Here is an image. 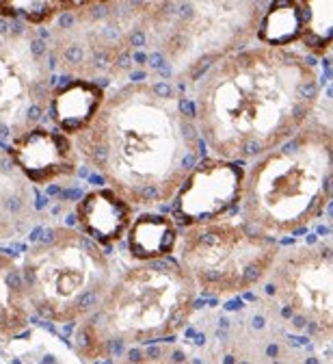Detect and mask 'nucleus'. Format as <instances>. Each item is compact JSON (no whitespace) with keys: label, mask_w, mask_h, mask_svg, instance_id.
I'll use <instances>...</instances> for the list:
<instances>
[{"label":"nucleus","mask_w":333,"mask_h":364,"mask_svg":"<svg viewBox=\"0 0 333 364\" xmlns=\"http://www.w3.org/2000/svg\"><path fill=\"white\" fill-rule=\"evenodd\" d=\"M305 9V35L303 43L312 50L322 53L331 43V3H303Z\"/></svg>","instance_id":"19"},{"label":"nucleus","mask_w":333,"mask_h":364,"mask_svg":"<svg viewBox=\"0 0 333 364\" xmlns=\"http://www.w3.org/2000/svg\"><path fill=\"white\" fill-rule=\"evenodd\" d=\"M126 237L128 247L136 260L156 262L173 254L178 243V225L167 215L146 213L132 221Z\"/></svg>","instance_id":"16"},{"label":"nucleus","mask_w":333,"mask_h":364,"mask_svg":"<svg viewBox=\"0 0 333 364\" xmlns=\"http://www.w3.org/2000/svg\"><path fill=\"white\" fill-rule=\"evenodd\" d=\"M72 141L78 159L132 208L173 202L204 154L193 111L167 80H132L109 91Z\"/></svg>","instance_id":"2"},{"label":"nucleus","mask_w":333,"mask_h":364,"mask_svg":"<svg viewBox=\"0 0 333 364\" xmlns=\"http://www.w3.org/2000/svg\"><path fill=\"white\" fill-rule=\"evenodd\" d=\"M5 150L16 169L37 187L57 185L72 178L80 161L72 136L39 126L11 139Z\"/></svg>","instance_id":"12"},{"label":"nucleus","mask_w":333,"mask_h":364,"mask_svg":"<svg viewBox=\"0 0 333 364\" xmlns=\"http://www.w3.org/2000/svg\"><path fill=\"white\" fill-rule=\"evenodd\" d=\"M331 245H303L277 254L271 267L268 291L295 314L297 326L327 336L331 334Z\"/></svg>","instance_id":"10"},{"label":"nucleus","mask_w":333,"mask_h":364,"mask_svg":"<svg viewBox=\"0 0 333 364\" xmlns=\"http://www.w3.org/2000/svg\"><path fill=\"white\" fill-rule=\"evenodd\" d=\"M31 306L26 299L22 269L16 260L0 252V338L20 334L28 323Z\"/></svg>","instance_id":"17"},{"label":"nucleus","mask_w":333,"mask_h":364,"mask_svg":"<svg viewBox=\"0 0 333 364\" xmlns=\"http://www.w3.org/2000/svg\"><path fill=\"white\" fill-rule=\"evenodd\" d=\"M195 287L175 260H156L115 276L102 304L76 334L87 358H104L117 343H152L173 336L188 321Z\"/></svg>","instance_id":"4"},{"label":"nucleus","mask_w":333,"mask_h":364,"mask_svg":"<svg viewBox=\"0 0 333 364\" xmlns=\"http://www.w3.org/2000/svg\"><path fill=\"white\" fill-rule=\"evenodd\" d=\"M173 252L195 291L210 297H229L268 276L279 245L251 232L241 219L221 217L184 225Z\"/></svg>","instance_id":"8"},{"label":"nucleus","mask_w":333,"mask_h":364,"mask_svg":"<svg viewBox=\"0 0 333 364\" xmlns=\"http://www.w3.org/2000/svg\"><path fill=\"white\" fill-rule=\"evenodd\" d=\"M331 126L310 122L245 169L241 221L266 239L295 235L324 215L333 173Z\"/></svg>","instance_id":"3"},{"label":"nucleus","mask_w":333,"mask_h":364,"mask_svg":"<svg viewBox=\"0 0 333 364\" xmlns=\"http://www.w3.org/2000/svg\"><path fill=\"white\" fill-rule=\"evenodd\" d=\"M245 169L214 156H202L180 187L171 219L184 225H195L227 217L241 204Z\"/></svg>","instance_id":"11"},{"label":"nucleus","mask_w":333,"mask_h":364,"mask_svg":"<svg viewBox=\"0 0 333 364\" xmlns=\"http://www.w3.org/2000/svg\"><path fill=\"white\" fill-rule=\"evenodd\" d=\"M80 232L100 247L121 241L134 221V208L113 189L100 187L87 193L76 206Z\"/></svg>","instance_id":"13"},{"label":"nucleus","mask_w":333,"mask_h":364,"mask_svg":"<svg viewBox=\"0 0 333 364\" xmlns=\"http://www.w3.org/2000/svg\"><path fill=\"white\" fill-rule=\"evenodd\" d=\"M50 96L45 41L28 26L0 20V141L37 128Z\"/></svg>","instance_id":"9"},{"label":"nucleus","mask_w":333,"mask_h":364,"mask_svg":"<svg viewBox=\"0 0 333 364\" xmlns=\"http://www.w3.org/2000/svg\"><path fill=\"white\" fill-rule=\"evenodd\" d=\"M117 364H190L180 351L169 353V349H150V351H130Z\"/></svg>","instance_id":"20"},{"label":"nucleus","mask_w":333,"mask_h":364,"mask_svg":"<svg viewBox=\"0 0 333 364\" xmlns=\"http://www.w3.org/2000/svg\"><path fill=\"white\" fill-rule=\"evenodd\" d=\"M50 61L82 80L121 74L146 48L148 3H65L57 16Z\"/></svg>","instance_id":"7"},{"label":"nucleus","mask_w":333,"mask_h":364,"mask_svg":"<svg viewBox=\"0 0 333 364\" xmlns=\"http://www.w3.org/2000/svg\"><path fill=\"white\" fill-rule=\"evenodd\" d=\"M107 91L100 82L74 78L57 87L48 105V115L57 124L59 132L74 136L98 113Z\"/></svg>","instance_id":"14"},{"label":"nucleus","mask_w":333,"mask_h":364,"mask_svg":"<svg viewBox=\"0 0 333 364\" xmlns=\"http://www.w3.org/2000/svg\"><path fill=\"white\" fill-rule=\"evenodd\" d=\"M22 278L33 312L55 323H78L98 310L115 271L98 243L55 225L26 252Z\"/></svg>","instance_id":"6"},{"label":"nucleus","mask_w":333,"mask_h":364,"mask_svg":"<svg viewBox=\"0 0 333 364\" xmlns=\"http://www.w3.org/2000/svg\"><path fill=\"white\" fill-rule=\"evenodd\" d=\"M193 89L202 144L214 159L241 165L290 141L312 122L322 80L295 48L258 43L214 61Z\"/></svg>","instance_id":"1"},{"label":"nucleus","mask_w":333,"mask_h":364,"mask_svg":"<svg viewBox=\"0 0 333 364\" xmlns=\"http://www.w3.org/2000/svg\"><path fill=\"white\" fill-rule=\"evenodd\" d=\"M305 35V9L303 3H281L271 5V9L262 16L258 26V39L266 46L277 48H290L293 43L303 41Z\"/></svg>","instance_id":"18"},{"label":"nucleus","mask_w":333,"mask_h":364,"mask_svg":"<svg viewBox=\"0 0 333 364\" xmlns=\"http://www.w3.org/2000/svg\"><path fill=\"white\" fill-rule=\"evenodd\" d=\"M260 20L258 3H148L150 63L195 82L221 57L251 46Z\"/></svg>","instance_id":"5"},{"label":"nucleus","mask_w":333,"mask_h":364,"mask_svg":"<svg viewBox=\"0 0 333 364\" xmlns=\"http://www.w3.org/2000/svg\"><path fill=\"white\" fill-rule=\"evenodd\" d=\"M33 200L31 182L16 169L7 150L0 146V243L24 230Z\"/></svg>","instance_id":"15"}]
</instances>
